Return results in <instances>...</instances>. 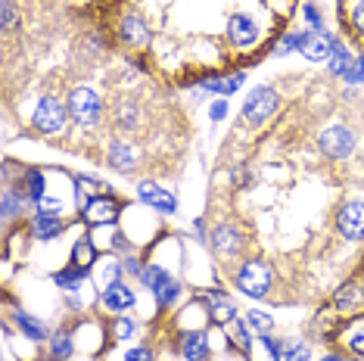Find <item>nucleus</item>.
<instances>
[{
  "label": "nucleus",
  "mask_w": 364,
  "mask_h": 361,
  "mask_svg": "<svg viewBox=\"0 0 364 361\" xmlns=\"http://www.w3.org/2000/svg\"><path fill=\"white\" fill-rule=\"evenodd\" d=\"M65 119H69V106H65L63 100H56V97H41L35 112H31V125H35L38 134H60V131L65 128Z\"/></svg>",
  "instance_id": "f03ea898"
},
{
  "label": "nucleus",
  "mask_w": 364,
  "mask_h": 361,
  "mask_svg": "<svg viewBox=\"0 0 364 361\" xmlns=\"http://www.w3.org/2000/svg\"><path fill=\"white\" fill-rule=\"evenodd\" d=\"M234 286L250 299L268 296L271 286H274V268L264 259H243L234 271Z\"/></svg>",
  "instance_id": "f257e3e1"
},
{
  "label": "nucleus",
  "mask_w": 364,
  "mask_h": 361,
  "mask_svg": "<svg viewBox=\"0 0 364 361\" xmlns=\"http://www.w3.org/2000/svg\"><path fill=\"white\" fill-rule=\"evenodd\" d=\"M78 215L90 227H109L122 215V203L115 200V196H109V193H100V196H94V200L78 212Z\"/></svg>",
  "instance_id": "423d86ee"
},
{
  "label": "nucleus",
  "mask_w": 364,
  "mask_h": 361,
  "mask_svg": "<svg viewBox=\"0 0 364 361\" xmlns=\"http://www.w3.org/2000/svg\"><path fill=\"white\" fill-rule=\"evenodd\" d=\"M65 106H69V116L72 122H78V125H97L103 116V100L97 90L90 87H72L69 97H65Z\"/></svg>",
  "instance_id": "7ed1b4c3"
},
{
  "label": "nucleus",
  "mask_w": 364,
  "mask_h": 361,
  "mask_svg": "<svg viewBox=\"0 0 364 361\" xmlns=\"http://www.w3.org/2000/svg\"><path fill=\"white\" fill-rule=\"evenodd\" d=\"M209 321L212 324H218V327H228L230 321H237V302L225 296L221 290H212L209 293Z\"/></svg>",
  "instance_id": "a211bd4d"
},
{
  "label": "nucleus",
  "mask_w": 364,
  "mask_h": 361,
  "mask_svg": "<svg viewBox=\"0 0 364 361\" xmlns=\"http://www.w3.org/2000/svg\"><path fill=\"white\" fill-rule=\"evenodd\" d=\"M47 343H50L53 358H60V361L72 358V352H75V340H72V333H69V330H53Z\"/></svg>",
  "instance_id": "c85d7f7f"
},
{
  "label": "nucleus",
  "mask_w": 364,
  "mask_h": 361,
  "mask_svg": "<svg viewBox=\"0 0 364 361\" xmlns=\"http://www.w3.org/2000/svg\"><path fill=\"white\" fill-rule=\"evenodd\" d=\"M318 146L327 159H346V156H352V150H355V134H352V128H346V125H330L318 134Z\"/></svg>",
  "instance_id": "1a4fd4ad"
},
{
  "label": "nucleus",
  "mask_w": 364,
  "mask_h": 361,
  "mask_svg": "<svg viewBox=\"0 0 364 361\" xmlns=\"http://www.w3.org/2000/svg\"><path fill=\"white\" fill-rule=\"evenodd\" d=\"M53 361H60V358H53Z\"/></svg>",
  "instance_id": "de8ad7c7"
},
{
  "label": "nucleus",
  "mask_w": 364,
  "mask_h": 361,
  "mask_svg": "<svg viewBox=\"0 0 364 361\" xmlns=\"http://www.w3.org/2000/svg\"><path fill=\"white\" fill-rule=\"evenodd\" d=\"M246 72H230V75H205L200 81V94H218V97H230L243 87Z\"/></svg>",
  "instance_id": "f3484780"
},
{
  "label": "nucleus",
  "mask_w": 364,
  "mask_h": 361,
  "mask_svg": "<svg viewBox=\"0 0 364 361\" xmlns=\"http://www.w3.org/2000/svg\"><path fill=\"white\" fill-rule=\"evenodd\" d=\"M19 180H22L19 190L26 193L28 200L35 203V206H38V203L47 196V178H44V171H41V168H26V171H22V178H19Z\"/></svg>",
  "instance_id": "4be33fe9"
},
{
  "label": "nucleus",
  "mask_w": 364,
  "mask_h": 361,
  "mask_svg": "<svg viewBox=\"0 0 364 361\" xmlns=\"http://www.w3.org/2000/svg\"><path fill=\"white\" fill-rule=\"evenodd\" d=\"M225 38H228V44L234 47V50H252V47L259 44L262 31H259V26H255V19H250L246 13H234L228 19Z\"/></svg>",
  "instance_id": "6e6552de"
},
{
  "label": "nucleus",
  "mask_w": 364,
  "mask_h": 361,
  "mask_svg": "<svg viewBox=\"0 0 364 361\" xmlns=\"http://www.w3.org/2000/svg\"><path fill=\"white\" fill-rule=\"evenodd\" d=\"M209 119H212V122L228 119V97H218V100H212V106H209Z\"/></svg>",
  "instance_id": "79ce46f5"
},
{
  "label": "nucleus",
  "mask_w": 364,
  "mask_h": 361,
  "mask_svg": "<svg viewBox=\"0 0 364 361\" xmlns=\"http://www.w3.org/2000/svg\"><path fill=\"white\" fill-rule=\"evenodd\" d=\"M321 361H346V358H343V355H324Z\"/></svg>",
  "instance_id": "49530a36"
},
{
  "label": "nucleus",
  "mask_w": 364,
  "mask_h": 361,
  "mask_svg": "<svg viewBox=\"0 0 364 361\" xmlns=\"http://www.w3.org/2000/svg\"><path fill=\"white\" fill-rule=\"evenodd\" d=\"M134 302H137V299H134V290H131L125 281L106 286L103 296H100V306L109 311V315H125V311L134 308Z\"/></svg>",
  "instance_id": "2eb2a0df"
},
{
  "label": "nucleus",
  "mask_w": 364,
  "mask_h": 361,
  "mask_svg": "<svg viewBox=\"0 0 364 361\" xmlns=\"http://www.w3.org/2000/svg\"><path fill=\"white\" fill-rule=\"evenodd\" d=\"M137 200L144 203V206L162 212V215H175L178 212V196L162 190L156 180H137Z\"/></svg>",
  "instance_id": "9b49d317"
},
{
  "label": "nucleus",
  "mask_w": 364,
  "mask_h": 361,
  "mask_svg": "<svg viewBox=\"0 0 364 361\" xmlns=\"http://www.w3.org/2000/svg\"><path fill=\"white\" fill-rule=\"evenodd\" d=\"M333 225H336V234L343 237V240H349V243L364 240V203H358V200L343 203V206L336 209Z\"/></svg>",
  "instance_id": "0eeeda50"
},
{
  "label": "nucleus",
  "mask_w": 364,
  "mask_h": 361,
  "mask_svg": "<svg viewBox=\"0 0 364 361\" xmlns=\"http://www.w3.org/2000/svg\"><path fill=\"white\" fill-rule=\"evenodd\" d=\"M13 321L16 327L22 330V336L31 343H44V340H50V333H47V324L44 321H38V318H31L28 311H22V308H16L13 311Z\"/></svg>",
  "instance_id": "412c9836"
},
{
  "label": "nucleus",
  "mask_w": 364,
  "mask_h": 361,
  "mask_svg": "<svg viewBox=\"0 0 364 361\" xmlns=\"http://www.w3.org/2000/svg\"><path fill=\"white\" fill-rule=\"evenodd\" d=\"M38 212H44V215H60L63 200H56V196H44V200L38 203Z\"/></svg>",
  "instance_id": "a19ab883"
},
{
  "label": "nucleus",
  "mask_w": 364,
  "mask_h": 361,
  "mask_svg": "<svg viewBox=\"0 0 364 361\" xmlns=\"http://www.w3.org/2000/svg\"><path fill=\"white\" fill-rule=\"evenodd\" d=\"M302 38H305V31H287V35L280 38L274 47H271V53H274V56L296 53V50H299V47H302Z\"/></svg>",
  "instance_id": "7c9ffc66"
},
{
  "label": "nucleus",
  "mask_w": 364,
  "mask_h": 361,
  "mask_svg": "<svg viewBox=\"0 0 364 361\" xmlns=\"http://www.w3.org/2000/svg\"><path fill=\"white\" fill-rule=\"evenodd\" d=\"M65 302H69L72 311H81V308H85V302H81L78 293H65Z\"/></svg>",
  "instance_id": "c03bdc74"
},
{
  "label": "nucleus",
  "mask_w": 364,
  "mask_h": 361,
  "mask_svg": "<svg viewBox=\"0 0 364 361\" xmlns=\"http://www.w3.org/2000/svg\"><path fill=\"white\" fill-rule=\"evenodd\" d=\"M112 116H115V125H119L122 131H134L140 112H137V106L131 100H119L115 103V109H112Z\"/></svg>",
  "instance_id": "cd10ccee"
},
{
  "label": "nucleus",
  "mask_w": 364,
  "mask_h": 361,
  "mask_svg": "<svg viewBox=\"0 0 364 361\" xmlns=\"http://www.w3.org/2000/svg\"><path fill=\"white\" fill-rule=\"evenodd\" d=\"M333 44H336V38L330 35V31H314V28H309V31H305V38H302L299 53L309 63H327L330 53H333Z\"/></svg>",
  "instance_id": "4468645a"
},
{
  "label": "nucleus",
  "mask_w": 364,
  "mask_h": 361,
  "mask_svg": "<svg viewBox=\"0 0 364 361\" xmlns=\"http://www.w3.org/2000/svg\"><path fill=\"white\" fill-rule=\"evenodd\" d=\"M140 284H144L146 290L153 293L156 302H159L162 308H171L178 302V296H181V281L171 274V271H165L159 265H146L144 277H140Z\"/></svg>",
  "instance_id": "20e7f679"
},
{
  "label": "nucleus",
  "mask_w": 364,
  "mask_h": 361,
  "mask_svg": "<svg viewBox=\"0 0 364 361\" xmlns=\"http://www.w3.org/2000/svg\"><path fill=\"white\" fill-rule=\"evenodd\" d=\"M280 97L274 87H252L243 103V122L246 125H264L277 112Z\"/></svg>",
  "instance_id": "39448f33"
},
{
  "label": "nucleus",
  "mask_w": 364,
  "mask_h": 361,
  "mask_svg": "<svg viewBox=\"0 0 364 361\" xmlns=\"http://www.w3.org/2000/svg\"><path fill=\"white\" fill-rule=\"evenodd\" d=\"M28 231H31V237L35 240H56L63 231H65V225L60 221V215H44V212H35L31 215V221H28Z\"/></svg>",
  "instance_id": "aec40b11"
},
{
  "label": "nucleus",
  "mask_w": 364,
  "mask_h": 361,
  "mask_svg": "<svg viewBox=\"0 0 364 361\" xmlns=\"http://www.w3.org/2000/svg\"><path fill=\"white\" fill-rule=\"evenodd\" d=\"M280 355H284V361H311V349L299 340H289V343H284Z\"/></svg>",
  "instance_id": "72a5a7b5"
},
{
  "label": "nucleus",
  "mask_w": 364,
  "mask_h": 361,
  "mask_svg": "<svg viewBox=\"0 0 364 361\" xmlns=\"http://www.w3.org/2000/svg\"><path fill=\"white\" fill-rule=\"evenodd\" d=\"M181 355L187 361H209V336H205V330L181 333Z\"/></svg>",
  "instance_id": "6ab92c4d"
},
{
  "label": "nucleus",
  "mask_w": 364,
  "mask_h": 361,
  "mask_svg": "<svg viewBox=\"0 0 364 361\" xmlns=\"http://www.w3.org/2000/svg\"><path fill=\"white\" fill-rule=\"evenodd\" d=\"M302 16H305V22H309L314 31H324V16H321L318 4H302Z\"/></svg>",
  "instance_id": "4c0bfd02"
},
{
  "label": "nucleus",
  "mask_w": 364,
  "mask_h": 361,
  "mask_svg": "<svg viewBox=\"0 0 364 361\" xmlns=\"http://www.w3.org/2000/svg\"><path fill=\"white\" fill-rule=\"evenodd\" d=\"M125 361H153V352L150 346H134L125 352Z\"/></svg>",
  "instance_id": "37998d69"
},
{
  "label": "nucleus",
  "mask_w": 364,
  "mask_h": 361,
  "mask_svg": "<svg viewBox=\"0 0 364 361\" xmlns=\"http://www.w3.org/2000/svg\"><path fill=\"white\" fill-rule=\"evenodd\" d=\"M209 246L215 256L221 259H234L243 249V231H237L234 225H215L209 234Z\"/></svg>",
  "instance_id": "ddd939ff"
},
{
  "label": "nucleus",
  "mask_w": 364,
  "mask_h": 361,
  "mask_svg": "<svg viewBox=\"0 0 364 361\" xmlns=\"http://www.w3.org/2000/svg\"><path fill=\"white\" fill-rule=\"evenodd\" d=\"M122 274H125V268H122V259H109V262H106V265L100 268V274H97V281H100V286L106 290V286L119 284V281H122Z\"/></svg>",
  "instance_id": "2f4dec72"
},
{
  "label": "nucleus",
  "mask_w": 364,
  "mask_h": 361,
  "mask_svg": "<svg viewBox=\"0 0 364 361\" xmlns=\"http://www.w3.org/2000/svg\"><path fill=\"white\" fill-rule=\"evenodd\" d=\"M87 274H90V271H81V268H75L69 262V268H63V271H56V274H53V284L60 286L63 293H78L81 284L87 281Z\"/></svg>",
  "instance_id": "b1692460"
},
{
  "label": "nucleus",
  "mask_w": 364,
  "mask_h": 361,
  "mask_svg": "<svg viewBox=\"0 0 364 361\" xmlns=\"http://www.w3.org/2000/svg\"><path fill=\"white\" fill-rule=\"evenodd\" d=\"M346 85H364V53L355 56V63L349 65V72L343 75Z\"/></svg>",
  "instance_id": "e433bc0d"
},
{
  "label": "nucleus",
  "mask_w": 364,
  "mask_h": 361,
  "mask_svg": "<svg viewBox=\"0 0 364 361\" xmlns=\"http://www.w3.org/2000/svg\"><path fill=\"white\" fill-rule=\"evenodd\" d=\"M230 330H225V336H228V346L234 349V352H250V346H252V327L246 324V321H230L228 324Z\"/></svg>",
  "instance_id": "393cba45"
},
{
  "label": "nucleus",
  "mask_w": 364,
  "mask_h": 361,
  "mask_svg": "<svg viewBox=\"0 0 364 361\" xmlns=\"http://www.w3.org/2000/svg\"><path fill=\"white\" fill-rule=\"evenodd\" d=\"M349 26L364 41V0H349Z\"/></svg>",
  "instance_id": "f704fd0d"
},
{
  "label": "nucleus",
  "mask_w": 364,
  "mask_h": 361,
  "mask_svg": "<svg viewBox=\"0 0 364 361\" xmlns=\"http://www.w3.org/2000/svg\"><path fill=\"white\" fill-rule=\"evenodd\" d=\"M122 268H125V274H131V277H144V271H146V265L140 262L137 256H122Z\"/></svg>",
  "instance_id": "ea45409f"
},
{
  "label": "nucleus",
  "mask_w": 364,
  "mask_h": 361,
  "mask_svg": "<svg viewBox=\"0 0 364 361\" xmlns=\"http://www.w3.org/2000/svg\"><path fill=\"white\" fill-rule=\"evenodd\" d=\"M355 63V56L352 50L343 44V41L336 38V44H333V53H330V60H327V69H330V75H336V78H343L346 72H349V65Z\"/></svg>",
  "instance_id": "bb28decb"
},
{
  "label": "nucleus",
  "mask_w": 364,
  "mask_h": 361,
  "mask_svg": "<svg viewBox=\"0 0 364 361\" xmlns=\"http://www.w3.org/2000/svg\"><path fill=\"white\" fill-rule=\"evenodd\" d=\"M193 234L200 237L203 243H209V234H205V221H203V218H196V221H193Z\"/></svg>",
  "instance_id": "a18cd8bd"
},
{
  "label": "nucleus",
  "mask_w": 364,
  "mask_h": 361,
  "mask_svg": "<svg viewBox=\"0 0 364 361\" xmlns=\"http://www.w3.org/2000/svg\"><path fill=\"white\" fill-rule=\"evenodd\" d=\"M361 361H364V358H361Z\"/></svg>",
  "instance_id": "09e8293b"
},
{
  "label": "nucleus",
  "mask_w": 364,
  "mask_h": 361,
  "mask_svg": "<svg viewBox=\"0 0 364 361\" xmlns=\"http://www.w3.org/2000/svg\"><path fill=\"white\" fill-rule=\"evenodd\" d=\"M349 349L355 352V355H361L364 358V318H358V321L352 324V330H349Z\"/></svg>",
  "instance_id": "c9c22d12"
},
{
  "label": "nucleus",
  "mask_w": 364,
  "mask_h": 361,
  "mask_svg": "<svg viewBox=\"0 0 364 361\" xmlns=\"http://www.w3.org/2000/svg\"><path fill=\"white\" fill-rule=\"evenodd\" d=\"M134 336H137V324L131 321V318H125V315H115V321H112V340L128 343V340H134Z\"/></svg>",
  "instance_id": "473e14b6"
},
{
  "label": "nucleus",
  "mask_w": 364,
  "mask_h": 361,
  "mask_svg": "<svg viewBox=\"0 0 364 361\" xmlns=\"http://www.w3.org/2000/svg\"><path fill=\"white\" fill-rule=\"evenodd\" d=\"M0 26H4V31H13V26H16V4L13 0H4V6H0Z\"/></svg>",
  "instance_id": "58836bf2"
},
{
  "label": "nucleus",
  "mask_w": 364,
  "mask_h": 361,
  "mask_svg": "<svg viewBox=\"0 0 364 361\" xmlns=\"http://www.w3.org/2000/svg\"><path fill=\"white\" fill-rule=\"evenodd\" d=\"M26 203H31L22 190H13V187H6L4 190V206H0V212H4V221L10 225L13 218H19V215H26Z\"/></svg>",
  "instance_id": "a878e982"
},
{
  "label": "nucleus",
  "mask_w": 364,
  "mask_h": 361,
  "mask_svg": "<svg viewBox=\"0 0 364 361\" xmlns=\"http://www.w3.org/2000/svg\"><path fill=\"white\" fill-rule=\"evenodd\" d=\"M246 324H250L252 333H259V336H271V333H274V318L264 315V311L250 308V311H246Z\"/></svg>",
  "instance_id": "c756f323"
},
{
  "label": "nucleus",
  "mask_w": 364,
  "mask_h": 361,
  "mask_svg": "<svg viewBox=\"0 0 364 361\" xmlns=\"http://www.w3.org/2000/svg\"><path fill=\"white\" fill-rule=\"evenodd\" d=\"M115 38H119L125 47H134V50H140V47H146L153 41V31H150V26H146L144 16L125 13L119 22H115Z\"/></svg>",
  "instance_id": "9d476101"
},
{
  "label": "nucleus",
  "mask_w": 364,
  "mask_h": 361,
  "mask_svg": "<svg viewBox=\"0 0 364 361\" xmlns=\"http://www.w3.org/2000/svg\"><path fill=\"white\" fill-rule=\"evenodd\" d=\"M333 311L339 318H361L364 315V286L358 284H343L333 293Z\"/></svg>",
  "instance_id": "f8f14e48"
},
{
  "label": "nucleus",
  "mask_w": 364,
  "mask_h": 361,
  "mask_svg": "<svg viewBox=\"0 0 364 361\" xmlns=\"http://www.w3.org/2000/svg\"><path fill=\"white\" fill-rule=\"evenodd\" d=\"M97 243L90 240V237H81V240H75V246H72V265L81 268V271H90L97 265Z\"/></svg>",
  "instance_id": "5701e85b"
},
{
  "label": "nucleus",
  "mask_w": 364,
  "mask_h": 361,
  "mask_svg": "<svg viewBox=\"0 0 364 361\" xmlns=\"http://www.w3.org/2000/svg\"><path fill=\"white\" fill-rule=\"evenodd\" d=\"M106 162H109V166H112L115 171L128 175V171H134V168H137L140 156H137V150H134V146H131L128 141L115 137V141L109 144V150H106Z\"/></svg>",
  "instance_id": "dca6fc26"
}]
</instances>
